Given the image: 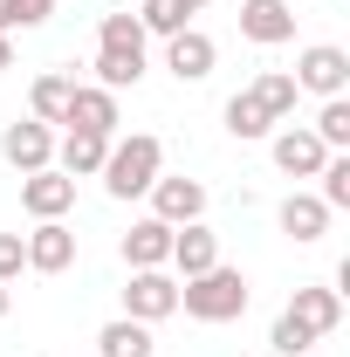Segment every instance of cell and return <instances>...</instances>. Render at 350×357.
Listing matches in <instances>:
<instances>
[{
    "mask_svg": "<svg viewBox=\"0 0 350 357\" xmlns=\"http://www.w3.org/2000/svg\"><path fill=\"white\" fill-rule=\"evenodd\" d=\"M206 213V185L199 178H185V172H158L151 178V220H165V227H192Z\"/></svg>",
    "mask_w": 350,
    "mask_h": 357,
    "instance_id": "5b68a950",
    "label": "cell"
},
{
    "mask_svg": "<svg viewBox=\"0 0 350 357\" xmlns=\"http://www.w3.org/2000/svg\"><path fill=\"white\" fill-rule=\"evenodd\" d=\"M62 124L69 131H96V137H117V96L110 89H96V83H76L69 89V110H62Z\"/></svg>",
    "mask_w": 350,
    "mask_h": 357,
    "instance_id": "9c48e42d",
    "label": "cell"
},
{
    "mask_svg": "<svg viewBox=\"0 0 350 357\" xmlns=\"http://www.w3.org/2000/svg\"><path fill=\"white\" fill-rule=\"evenodd\" d=\"M178 7H185V14H199V7H206V0H178Z\"/></svg>",
    "mask_w": 350,
    "mask_h": 357,
    "instance_id": "d6a6232c",
    "label": "cell"
},
{
    "mask_svg": "<svg viewBox=\"0 0 350 357\" xmlns=\"http://www.w3.org/2000/svg\"><path fill=\"white\" fill-rule=\"evenodd\" d=\"M172 261V227L165 220H131V234H124V268H165Z\"/></svg>",
    "mask_w": 350,
    "mask_h": 357,
    "instance_id": "9a60e30c",
    "label": "cell"
},
{
    "mask_svg": "<svg viewBox=\"0 0 350 357\" xmlns=\"http://www.w3.org/2000/svg\"><path fill=\"white\" fill-rule=\"evenodd\" d=\"M28 268V248H21V234H0V282H14Z\"/></svg>",
    "mask_w": 350,
    "mask_h": 357,
    "instance_id": "83f0119b",
    "label": "cell"
},
{
    "mask_svg": "<svg viewBox=\"0 0 350 357\" xmlns=\"http://www.w3.org/2000/svg\"><path fill=\"white\" fill-rule=\"evenodd\" d=\"M0 158H7L21 178L42 172V165H55V131L35 124V117H21V124H7V131H0Z\"/></svg>",
    "mask_w": 350,
    "mask_h": 357,
    "instance_id": "8992f818",
    "label": "cell"
},
{
    "mask_svg": "<svg viewBox=\"0 0 350 357\" xmlns=\"http://www.w3.org/2000/svg\"><path fill=\"white\" fill-rule=\"evenodd\" d=\"M227 131L241 137V144H254V137H268V131H275V117L261 110V96H254V89L227 96Z\"/></svg>",
    "mask_w": 350,
    "mask_h": 357,
    "instance_id": "d6986e66",
    "label": "cell"
},
{
    "mask_svg": "<svg viewBox=\"0 0 350 357\" xmlns=\"http://www.w3.org/2000/svg\"><path fill=\"white\" fill-rule=\"evenodd\" d=\"M254 96H261V110L282 124V117H296V103H303V89H296V76L289 69H268L261 83H254Z\"/></svg>",
    "mask_w": 350,
    "mask_h": 357,
    "instance_id": "603a6c76",
    "label": "cell"
},
{
    "mask_svg": "<svg viewBox=\"0 0 350 357\" xmlns=\"http://www.w3.org/2000/svg\"><path fill=\"white\" fill-rule=\"evenodd\" d=\"M21 248H28V268L35 275H62V268L76 261V234L62 220H42L35 234H21Z\"/></svg>",
    "mask_w": 350,
    "mask_h": 357,
    "instance_id": "7c38bea8",
    "label": "cell"
},
{
    "mask_svg": "<svg viewBox=\"0 0 350 357\" xmlns=\"http://www.w3.org/2000/svg\"><path fill=\"white\" fill-rule=\"evenodd\" d=\"M303 357H316V351H303Z\"/></svg>",
    "mask_w": 350,
    "mask_h": 357,
    "instance_id": "836d02e7",
    "label": "cell"
},
{
    "mask_svg": "<svg viewBox=\"0 0 350 357\" xmlns=\"http://www.w3.org/2000/svg\"><path fill=\"white\" fill-rule=\"evenodd\" d=\"M289 76H296L303 96H344V89H350V55H344V48H330V42H316V48L296 55Z\"/></svg>",
    "mask_w": 350,
    "mask_h": 357,
    "instance_id": "277c9868",
    "label": "cell"
},
{
    "mask_svg": "<svg viewBox=\"0 0 350 357\" xmlns=\"http://www.w3.org/2000/svg\"><path fill=\"white\" fill-rule=\"evenodd\" d=\"M137 28H144V35H178V28H192V14H185L178 0H144V7H137Z\"/></svg>",
    "mask_w": 350,
    "mask_h": 357,
    "instance_id": "484cf974",
    "label": "cell"
},
{
    "mask_svg": "<svg viewBox=\"0 0 350 357\" xmlns=\"http://www.w3.org/2000/svg\"><path fill=\"white\" fill-rule=\"evenodd\" d=\"M7 310H14V296H7V282H0V323H7Z\"/></svg>",
    "mask_w": 350,
    "mask_h": 357,
    "instance_id": "1f68e13d",
    "label": "cell"
},
{
    "mask_svg": "<svg viewBox=\"0 0 350 357\" xmlns=\"http://www.w3.org/2000/svg\"><path fill=\"white\" fill-rule=\"evenodd\" d=\"M165 172V144L151 131H131V137H110V151H103V185H110V199H137V192H151V178Z\"/></svg>",
    "mask_w": 350,
    "mask_h": 357,
    "instance_id": "6da1fadb",
    "label": "cell"
},
{
    "mask_svg": "<svg viewBox=\"0 0 350 357\" xmlns=\"http://www.w3.org/2000/svg\"><path fill=\"white\" fill-rule=\"evenodd\" d=\"M268 151H275V165L289 178H316L323 158H330V151L316 144V131H296V124H289V131H268Z\"/></svg>",
    "mask_w": 350,
    "mask_h": 357,
    "instance_id": "4fadbf2b",
    "label": "cell"
},
{
    "mask_svg": "<svg viewBox=\"0 0 350 357\" xmlns=\"http://www.w3.org/2000/svg\"><path fill=\"white\" fill-rule=\"evenodd\" d=\"M124 316H131V323H165V316H178V282L165 268H131V282H124Z\"/></svg>",
    "mask_w": 350,
    "mask_h": 357,
    "instance_id": "3957f363",
    "label": "cell"
},
{
    "mask_svg": "<svg viewBox=\"0 0 350 357\" xmlns=\"http://www.w3.org/2000/svg\"><path fill=\"white\" fill-rule=\"evenodd\" d=\"M103 151H110V137H96V131H69L62 144H55V172H69V178H96V172H103Z\"/></svg>",
    "mask_w": 350,
    "mask_h": 357,
    "instance_id": "2e32d148",
    "label": "cell"
},
{
    "mask_svg": "<svg viewBox=\"0 0 350 357\" xmlns=\"http://www.w3.org/2000/svg\"><path fill=\"white\" fill-rule=\"evenodd\" d=\"M282 316H289L296 330H309V337H330V330L344 323V296H337V289H296V303Z\"/></svg>",
    "mask_w": 350,
    "mask_h": 357,
    "instance_id": "5bb4252c",
    "label": "cell"
},
{
    "mask_svg": "<svg viewBox=\"0 0 350 357\" xmlns=\"http://www.w3.org/2000/svg\"><path fill=\"white\" fill-rule=\"evenodd\" d=\"M69 89H76V76H35V89H28V110H35V124H62V110H69Z\"/></svg>",
    "mask_w": 350,
    "mask_h": 357,
    "instance_id": "44dd1931",
    "label": "cell"
},
{
    "mask_svg": "<svg viewBox=\"0 0 350 357\" xmlns=\"http://www.w3.org/2000/svg\"><path fill=\"white\" fill-rule=\"evenodd\" d=\"M48 14H55V0H21V28H42Z\"/></svg>",
    "mask_w": 350,
    "mask_h": 357,
    "instance_id": "f1b7e54d",
    "label": "cell"
},
{
    "mask_svg": "<svg viewBox=\"0 0 350 357\" xmlns=\"http://www.w3.org/2000/svg\"><path fill=\"white\" fill-rule=\"evenodd\" d=\"M21 28V0H0V35H14Z\"/></svg>",
    "mask_w": 350,
    "mask_h": 357,
    "instance_id": "f546056e",
    "label": "cell"
},
{
    "mask_svg": "<svg viewBox=\"0 0 350 357\" xmlns=\"http://www.w3.org/2000/svg\"><path fill=\"white\" fill-rule=\"evenodd\" d=\"M178 310L192 323H234V316H248V275L241 268H206V275L178 282Z\"/></svg>",
    "mask_w": 350,
    "mask_h": 357,
    "instance_id": "7a4b0ae2",
    "label": "cell"
},
{
    "mask_svg": "<svg viewBox=\"0 0 350 357\" xmlns=\"http://www.w3.org/2000/svg\"><path fill=\"white\" fill-rule=\"evenodd\" d=\"M0 69H14V35H0Z\"/></svg>",
    "mask_w": 350,
    "mask_h": 357,
    "instance_id": "4dcf8cb0",
    "label": "cell"
},
{
    "mask_svg": "<svg viewBox=\"0 0 350 357\" xmlns=\"http://www.w3.org/2000/svg\"><path fill=\"white\" fill-rule=\"evenodd\" d=\"M165 268H178V282H192V275H206V268H220V234L213 227H172V261Z\"/></svg>",
    "mask_w": 350,
    "mask_h": 357,
    "instance_id": "8fae6325",
    "label": "cell"
},
{
    "mask_svg": "<svg viewBox=\"0 0 350 357\" xmlns=\"http://www.w3.org/2000/svg\"><path fill=\"white\" fill-rule=\"evenodd\" d=\"M282 234H289V241H323V234H330V206H323V199H316V192H289V199H282Z\"/></svg>",
    "mask_w": 350,
    "mask_h": 357,
    "instance_id": "e0dca14e",
    "label": "cell"
},
{
    "mask_svg": "<svg viewBox=\"0 0 350 357\" xmlns=\"http://www.w3.org/2000/svg\"><path fill=\"white\" fill-rule=\"evenodd\" d=\"M316 144L323 151H350V96H323V110H316Z\"/></svg>",
    "mask_w": 350,
    "mask_h": 357,
    "instance_id": "7402d4cb",
    "label": "cell"
},
{
    "mask_svg": "<svg viewBox=\"0 0 350 357\" xmlns=\"http://www.w3.org/2000/svg\"><path fill=\"white\" fill-rule=\"evenodd\" d=\"M144 83V55H117V48H96V89H137Z\"/></svg>",
    "mask_w": 350,
    "mask_h": 357,
    "instance_id": "ffe728a7",
    "label": "cell"
},
{
    "mask_svg": "<svg viewBox=\"0 0 350 357\" xmlns=\"http://www.w3.org/2000/svg\"><path fill=\"white\" fill-rule=\"evenodd\" d=\"M241 35L254 48L296 42V7H289V0H241Z\"/></svg>",
    "mask_w": 350,
    "mask_h": 357,
    "instance_id": "ba28073f",
    "label": "cell"
},
{
    "mask_svg": "<svg viewBox=\"0 0 350 357\" xmlns=\"http://www.w3.org/2000/svg\"><path fill=\"white\" fill-rule=\"evenodd\" d=\"M96 351L103 357H151V323H131V316L103 323L96 330Z\"/></svg>",
    "mask_w": 350,
    "mask_h": 357,
    "instance_id": "ac0fdd59",
    "label": "cell"
},
{
    "mask_svg": "<svg viewBox=\"0 0 350 357\" xmlns=\"http://www.w3.org/2000/svg\"><path fill=\"white\" fill-rule=\"evenodd\" d=\"M220 62V48L206 28H178V35H165V69H172L178 83H206Z\"/></svg>",
    "mask_w": 350,
    "mask_h": 357,
    "instance_id": "52a82bcc",
    "label": "cell"
},
{
    "mask_svg": "<svg viewBox=\"0 0 350 357\" xmlns=\"http://www.w3.org/2000/svg\"><path fill=\"white\" fill-rule=\"evenodd\" d=\"M21 206H28L35 220H62V213L76 206V178H69V172H55V165L28 172V178H21Z\"/></svg>",
    "mask_w": 350,
    "mask_h": 357,
    "instance_id": "30bf717a",
    "label": "cell"
},
{
    "mask_svg": "<svg viewBox=\"0 0 350 357\" xmlns=\"http://www.w3.org/2000/svg\"><path fill=\"white\" fill-rule=\"evenodd\" d=\"M268 351H275V357H303V351H316V337H309V330H296L289 316H275V330H268Z\"/></svg>",
    "mask_w": 350,
    "mask_h": 357,
    "instance_id": "4316f807",
    "label": "cell"
},
{
    "mask_svg": "<svg viewBox=\"0 0 350 357\" xmlns=\"http://www.w3.org/2000/svg\"><path fill=\"white\" fill-rule=\"evenodd\" d=\"M96 48H117V55H144V28H137V14H103V28H96Z\"/></svg>",
    "mask_w": 350,
    "mask_h": 357,
    "instance_id": "cb8c5ba5",
    "label": "cell"
},
{
    "mask_svg": "<svg viewBox=\"0 0 350 357\" xmlns=\"http://www.w3.org/2000/svg\"><path fill=\"white\" fill-rule=\"evenodd\" d=\"M316 178H323V192H316V199H323L330 213H344V206H350V151H330Z\"/></svg>",
    "mask_w": 350,
    "mask_h": 357,
    "instance_id": "d4e9b609",
    "label": "cell"
}]
</instances>
